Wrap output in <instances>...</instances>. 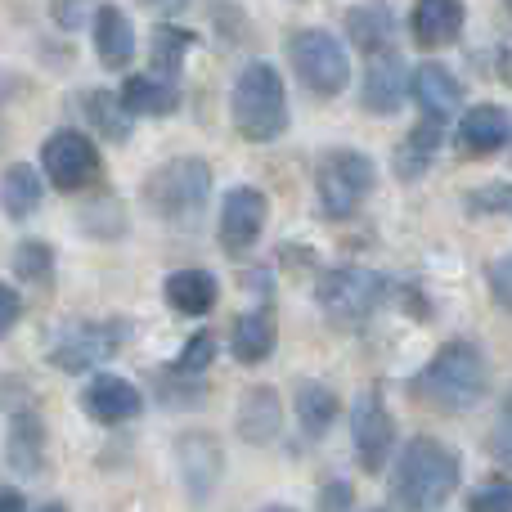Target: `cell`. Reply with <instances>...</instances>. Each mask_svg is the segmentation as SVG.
<instances>
[{
    "instance_id": "1",
    "label": "cell",
    "mask_w": 512,
    "mask_h": 512,
    "mask_svg": "<svg viewBox=\"0 0 512 512\" xmlns=\"http://www.w3.org/2000/svg\"><path fill=\"white\" fill-rule=\"evenodd\" d=\"M463 463L436 436H414L405 450L396 454V472H391V499L405 512H432L459 490Z\"/></svg>"
},
{
    "instance_id": "2",
    "label": "cell",
    "mask_w": 512,
    "mask_h": 512,
    "mask_svg": "<svg viewBox=\"0 0 512 512\" xmlns=\"http://www.w3.org/2000/svg\"><path fill=\"white\" fill-rule=\"evenodd\" d=\"M414 391L427 400L432 409H477L490 391V360L477 342L468 337H454L445 342L432 360L418 369Z\"/></svg>"
},
{
    "instance_id": "3",
    "label": "cell",
    "mask_w": 512,
    "mask_h": 512,
    "mask_svg": "<svg viewBox=\"0 0 512 512\" xmlns=\"http://www.w3.org/2000/svg\"><path fill=\"white\" fill-rule=\"evenodd\" d=\"M230 117L234 131L252 144H270L288 131V90H283V77L265 59H256L239 72L230 95Z\"/></svg>"
},
{
    "instance_id": "4",
    "label": "cell",
    "mask_w": 512,
    "mask_h": 512,
    "mask_svg": "<svg viewBox=\"0 0 512 512\" xmlns=\"http://www.w3.org/2000/svg\"><path fill=\"white\" fill-rule=\"evenodd\" d=\"M212 198V167L203 158H171L144 180V203L162 221H194Z\"/></svg>"
},
{
    "instance_id": "5",
    "label": "cell",
    "mask_w": 512,
    "mask_h": 512,
    "mask_svg": "<svg viewBox=\"0 0 512 512\" xmlns=\"http://www.w3.org/2000/svg\"><path fill=\"white\" fill-rule=\"evenodd\" d=\"M391 279L378 270H355V265H342V270H328L324 279L315 283V301L333 324L355 328L391 297Z\"/></svg>"
},
{
    "instance_id": "6",
    "label": "cell",
    "mask_w": 512,
    "mask_h": 512,
    "mask_svg": "<svg viewBox=\"0 0 512 512\" xmlns=\"http://www.w3.org/2000/svg\"><path fill=\"white\" fill-rule=\"evenodd\" d=\"M378 176H373V158H364L360 149H333L319 158L315 171V194H319V212L328 221H346L360 212V203L373 194Z\"/></svg>"
},
{
    "instance_id": "7",
    "label": "cell",
    "mask_w": 512,
    "mask_h": 512,
    "mask_svg": "<svg viewBox=\"0 0 512 512\" xmlns=\"http://www.w3.org/2000/svg\"><path fill=\"white\" fill-rule=\"evenodd\" d=\"M288 59L297 68V77L306 81V90L315 95H342L351 86V59H346V45L337 41L324 27H301L288 36Z\"/></svg>"
},
{
    "instance_id": "8",
    "label": "cell",
    "mask_w": 512,
    "mask_h": 512,
    "mask_svg": "<svg viewBox=\"0 0 512 512\" xmlns=\"http://www.w3.org/2000/svg\"><path fill=\"white\" fill-rule=\"evenodd\" d=\"M126 342V324L122 319H77L63 324L59 333L45 346V360L63 373H86L95 364H104L108 355H117V346Z\"/></svg>"
},
{
    "instance_id": "9",
    "label": "cell",
    "mask_w": 512,
    "mask_h": 512,
    "mask_svg": "<svg viewBox=\"0 0 512 512\" xmlns=\"http://www.w3.org/2000/svg\"><path fill=\"white\" fill-rule=\"evenodd\" d=\"M41 171L59 194H81L99 180V149L81 131H54L41 144Z\"/></svg>"
},
{
    "instance_id": "10",
    "label": "cell",
    "mask_w": 512,
    "mask_h": 512,
    "mask_svg": "<svg viewBox=\"0 0 512 512\" xmlns=\"http://www.w3.org/2000/svg\"><path fill=\"white\" fill-rule=\"evenodd\" d=\"M351 441H355V459H360L364 472H382L387 459L396 454V423H391V409L378 387H364L360 396H355Z\"/></svg>"
},
{
    "instance_id": "11",
    "label": "cell",
    "mask_w": 512,
    "mask_h": 512,
    "mask_svg": "<svg viewBox=\"0 0 512 512\" xmlns=\"http://www.w3.org/2000/svg\"><path fill=\"white\" fill-rule=\"evenodd\" d=\"M77 405L86 409V418H95V423L104 427H117V423H131V418L144 414V396L135 382L117 378V373H95V378L81 387Z\"/></svg>"
},
{
    "instance_id": "12",
    "label": "cell",
    "mask_w": 512,
    "mask_h": 512,
    "mask_svg": "<svg viewBox=\"0 0 512 512\" xmlns=\"http://www.w3.org/2000/svg\"><path fill=\"white\" fill-rule=\"evenodd\" d=\"M265 216H270V203H265L261 189H252V185L230 189L221 203V248L230 256H243L261 239Z\"/></svg>"
},
{
    "instance_id": "13",
    "label": "cell",
    "mask_w": 512,
    "mask_h": 512,
    "mask_svg": "<svg viewBox=\"0 0 512 512\" xmlns=\"http://www.w3.org/2000/svg\"><path fill=\"white\" fill-rule=\"evenodd\" d=\"M176 463H180V477H185L189 495L198 504L212 499V490L221 486V472H225V454H221V441L212 432H185L176 441Z\"/></svg>"
},
{
    "instance_id": "14",
    "label": "cell",
    "mask_w": 512,
    "mask_h": 512,
    "mask_svg": "<svg viewBox=\"0 0 512 512\" xmlns=\"http://www.w3.org/2000/svg\"><path fill=\"white\" fill-rule=\"evenodd\" d=\"M405 95H409L405 59H400L391 45H387V50H378V54H369V72H364L360 104L369 108V113H378V117H391V113H400Z\"/></svg>"
},
{
    "instance_id": "15",
    "label": "cell",
    "mask_w": 512,
    "mask_h": 512,
    "mask_svg": "<svg viewBox=\"0 0 512 512\" xmlns=\"http://www.w3.org/2000/svg\"><path fill=\"white\" fill-rule=\"evenodd\" d=\"M508 135H512L508 108L477 104V108H468V113L459 117V131H454V140H459V153H468V158H490V153L508 149Z\"/></svg>"
},
{
    "instance_id": "16",
    "label": "cell",
    "mask_w": 512,
    "mask_h": 512,
    "mask_svg": "<svg viewBox=\"0 0 512 512\" xmlns=\"http://www.w3.org/2000/svg\"><path fill=\"white\" fill-rule=\"evenodd\" d=\"M409 90H414V104L423 108V117H436V122L459 113V104H463V81L445 63H423L409 77Z\"/></svg>"
},
{
    "instance_id": "17",
    "label": "cell",
    "mask_w": 512,
    "mask_h": 512,
    "mask_svg": "<svg viewBox=\"0 0 512 512\" xmlns=\"http://www.w3.org/2000/svg\"><path fill=\"white\" fill-rule=\"evenodd\" d=\"M5 454L9 468L18 477H36L45 468V423L36 409H18L9 414V432H5Z\"/></svg>"
},
{
    "instance_id": "18",
    "label": "cell",
    "mask_w": 512,
    "mask_h": 512,
    "mask_svg": "<svg viewBox=\"0 0 512 512\" xmlns=\"http://www.w3.org/2000/svg\"><path fill=\"white\" fill-rule=\"evenodd\" d=\"M463 18H468L463 0H418L409 27H414V41L423 45V50H441V45L459 41Z\"/></svg>"
},
{
    "instance_id": "19",
    "label": "cell",
    "mask_w": 512,
    "mask_h": 512,
    "mask_svg": "<svg viewBox=\"0 0 512 512\" xmlns=\"http://www.w3.org/2000/svg\"><path fill=\"white\" fill-rule=\"evenodd\" d=\"M279 346V324H274V310L270 306H256L248 315L234 319V333H230V351L239 364H265Z\"/></svg>"
},
{
    "instance_id": "20",
    "label": "cell",
    "mask_w": 512,
    "mask_h": 512,
    "mask_svg": "<svg viewBox=\"0 0 512 512\" xmlns=\"http://www.w3.org/2000/svg\"><path fill=\"white\" fill-rule=\"evenodd\" d=\"M95 54L108 72H122L135 59V27L117 5L95 9Z\"/></svg>"
},
{
    "instance_id": "21",
    "label": "cell",
    "mask_w": 512,
    "mask_h": 512,
    "mask_svg": "<svg viewBox=\"0 0 512 512\" xmlns=\"http://www.w3.org/2000/svg\"><path fill=\"white\" fill-rule=\"evenodd\" d=\"M283 427V400L274 387H252L239 405V436L248 445H265L274 441Z\"/></svg>"
},
{
    "instance_id": "22",
    "label": "cell",
    "mask_w": 512,
    "mask_h": 512,
    "mask_svg": "<svg viewBox=\"0 0 512 512\" xmlns=\"http://www.w3.org/2000/svg\"><path fill=\"white\" fill-rule=\"evenodd\" d=\"M346 36H351V45L364 54L387 50L391 36H396V14H391V5L387 0H364V5H355L351 14H346Z\"/></svg>"
},
{
    "instance_id": "23",
    "label": "cell",
    "mask_w": 512,
    "mask_h": 512,
    "mask_svg": "<svg viewBox=\"0 0 512 512\" xmlns=\"http://www.w3.org/2000/svg\"><path fill=\"white\" fill-rule=\"evenodd\" d=\"M441 144H445V122H436V117H423V122H418L414 131L400 140V149H396V176L400 180L427 176V167L436 162Z\"/></svg>"
},
{
    "instance_id": "24",
    "label": "cell",
    "mask_w": 512,
    "mask_h": 512,
    "mask_svg": "<svg viewBox=\"0 0 512 512\" xmlns=\"http://www.w3.org/2000/svg\"><path fill=\"white\" fill-rule=\"evenodd\" d=\"M221 301V283L207 270H176L167 279V306L176 315H212Z\"/></svg>"
},
{
    "instance_id": "25",
    "label": "cell",
    "mask_w": 512,
    "mask_h": 512,
    "mask_svg": "<svg viewBox=\"0 0 512 512\" xmlns=\"http://www.w3.org/2000/svg\"><path fill=\"white\" fill-rule=\"evenodd\" d=\"M126 113H140V117H167L180 108V86L176 81H162V77H126L122 90H117Z\"/></svg>"
},
{
    "instance_id": "26",
    "label": "cell",
    "mask_w": 512,
    "mask_h": 512,
    "mask_svg": "<svg viewBox=\"0 0 512 512\" xmlns=\"http://www.w3.org/2000/svg\"><path fill=\"white\" fill-rule=\"evenodd\" d=\"M41 198H45V185L27 162L5 167V176H0V212H5L9 221H27V216L41 207Z\"/></svg>"
},
{
    "instance_id": "27",
    "label": "cell",
    "mask_w": 512,
    "mask_h": 512,
    "mask_svg": "<svg viewBox=\"0 0 512 512\" xmlns=\"http://www.w3.org/2000/svg\"><path fill=\"white\" fill-rule=\"evenodd\" d=\"M198 45V36L189 27H176V23H158L153 27V77L162 81H176L180 68H185V54Z\"/></svg>"
},
{
    "instance_id": "28",
    "label": "cell",
    "mask_w": 512,
    "mask_h": 512,
    "mask_svg": "<svg viewBox=\"0 0 512 512\" xmlns=\"http://www.w3.org/2000/svg\"><path fill=\"white\" fill-rule=\"evenodd\" d=\"M337 409H342V400H337L333 387H324V382H315V378L297 382V418L310 436H324L328 427L337 423Z\"/></svg>"
},
{
    "instance_id": "29",
    "label": "cell",
    "mask_w": 512,
    "mask_h": 512,
    "mask_svg": "<svg viewBox=\"0 0 512 512\" xmlns=\"http://www.w3.org/2000/svg\"><path fill=\"white\" fill-rule=\"evenodd\" d=\"M81 108H86V122L95 126L99 135H108L113 144L131 140V117H126L122 99H117L113 90H86V95H81Z\"/></svg>"
},
{
    "instance_id": "30",
    "label": "cell",
    "mask_w": 512,
    "mask_h": 512,
    "mask_svg": "<svg viewBox=\"0 0 512 512\" xmlns=\"http://www.w3.org/2000/svg\"><path fill=\"white\" fill-rule=\"evenodd\" d=\"M212 360H216V337H212V333H198V337H189V342H185V351H180L176 360H171L162 373H167V378L198 382V373H203Z\"/></svg>"
},
{
    "instance_id": "31",
    "label": "cell",
    "mask_w": 512,
    "mask_h": 512,
    "mask_svg": "<svg viewBox=\"0 0 512 512\" xmlns=\"http://www.w3.org/2000/svg\"><path fill=\"white\" fill-rule=\"evenodd\" d=\"M14 274L27 283H45L54 274V248L41 239H23L14 248Z\"/></svg>"
},
{
    "instance_id": "32",
    "label": "cell",
    "mask_w": 512,
    "mask_h": 512,
    "mask_svg": "<svg viewBox=\"0 0 512 512\" xmlns=\"http://www.w3.org/2000/svg\"><path fill=\"white\" fill-rule=\"evenodd\" d=\"M468 512H512V486L504 477L477 486L472 490V499H468Z\"/></svg>"
},
{
    "instance_id": "33",
    "label": "cell",
    "mask_w": 512,
    "mask_h": 512,
    "mask_svg": "<svg viewBox=\"0 0 512 512\" xmlns=\"http://www.w3.org/2000/svg\"><path fill=\"white\" fill-rule=\"evenodd\" d=\"M508 185L504 180H495V185H486V189H472L468 194V212L472 216H504L508 212Z\"/></svg>"
},
{
    "instance_id": "34",
    "label": "cell",
    "mask_w": 512,
    "mask_h": 512,
    "mask_svg": "<svg viewBox=\"0 0 512 512\" xmlns=\"http://www.w3.org/2000/svg\"><path fill=\"white\" fill-rule=\"evenodd\" d=\"M351 504H355L351 481H328L324 495H319V512H351Z\"/></svg>"
},
{
    "instance_id": "35",
    "label": "cell",
    "mask_w": 512,
    "mask_h": 512,
    "mask_svg": "<svg viewBox=\"0 0 512 512\" xmlns=\"http://www.w3.org/2000/svg\"><path fill=\"white\" fill-rule=\"evenodd\" d=\"M18 315H23V301H18V292L9 288V283H0V337H5L9 328L18 324Z\"/></svg>"
},
{
    "instance_id": "36",
    "label": "cell",
    "mask_w": 512,
    "mask_h": 512,
    "mask_svg": "<svg viewBox=\"0 0 512 512\" xmlns=\"http://www.w3.org/2000/svg\"><path fill=\"white\" fill-rule=\"evenodd\" d=\"M490 288H495V301H499V306H508V256L490 261Z\"/></svg>"
},
{
    "instance_id": "37",
    "label": "cell",
    "mask_w": 512,
    "mask_h": 512,
    "mask_svg": "<svg viewBox=\"0 0 512 512\" xmlns=\"http://www.w3.org/2000/svg\"><path fill=\"white\" fill-rule=\"evenodd\" d=\"M0 512H27L23 490H0Z\"/></svg>"
},
{
    "instance_id": "38",
    "label": "cell",
    "mask_w": 512,
    "mask_h": 512,
    "mask_svg": "<svg viewBox=\"0 0 512 512\" xmlns=\"http://www.w3.org/2000/svg\"><path fill=\"white\" fill-rule=\"evenodd\" d=\"M144 9H153V14H176V9H185L189 0H140Z\"/></svg>"
},
{
    "instance_id": "39",
    "label": "cell",
    "mask_w": 512,
    "mask_h": 512,
    "mask_svg": "<svg viewBox=\"0 0 512 512\" xmlns=\"http://www.w3.org/2000/svg\"><path fill=\"white\" fill-rule=\"evenodd\" d=\"M18 90V77H9V72H0V108L9 104V95Z\"/></svg>"
},
{
    "instance_id": "40",
    "label": "cell",
    "mask_w": 512,
    "mask_h": 512,
    "mask_svg": "<svg viewBox=\"0 0 512 512\" xmlns=\"http://www.w3.org/2000/svg\"><path fill=\"white\" fill-rule=\"evenodd\" d=\"M41 512H68V508H63V504H45Z\"/></svg>"
},
{
    "instance_id": "41",
    "label": "cell",
    "mask_w": 512,
    "mask_h": 512,
    "mask_svg": "<svg viewBox=\"0 0 512 512\" xmlns=\"http://www.w3.org/2000/svg\"><path fill=\"white\" fill-rule=\"evenodd\" d=\"M261 512H292V508H283V504H270V508H261Z\"/></svg>"
}]
</instances>
